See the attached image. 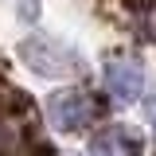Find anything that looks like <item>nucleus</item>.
Segmentation results:
<instances>
[{
    "mask_svg": "<svg viewBox=\"0 0 156 156\" xmlns=\"http://www.w3.org/2000/svg\"><path fill=\"white\" fill-rule=\"evenodd\" d=\"M105 90L121 101H136L144 94V62L133 55H117L105 62Z\"/></svg>",
    "mask_w": 156,
    "mask_h": 156,
    "instance_id": "20e7f679",
    "label": "nucleus"
},
{
    "mask_svg": "<svg viewBox=\"0 0 156 156\" xmlns=\"http://www.w3.org/2000/svg\"><path fill=\"white\" fill-rule=\"evenodd\" d=\"M86 156H144V136L133 125H105L90 136Z\"/></svg>",
    "mask_w": 156,
    "mask_h": 156,
    "instance_id": "7ed1b4c3",
    "label": "nucleus"
},
{
    "mask_svg": "<svg viewBox=\"0 0 156 156\" xmlns=\"http://www.w3.org/2000/svg\"><path fill=\"white\" fill-rule=\"evenodd\" d=\"M144 31H148V35L156 39V4L148 8V16H144Z\"/></svg>",
    "mask_w": 156,
    "mask_h": 156,
    "instance_id": "39448f33",
    "label": "nucleus"
},
{
    "mask_svg": "<svg viewBox=\"0 0 156 156\" xmlns=\"http://www.w3.org/2000/svg\"><path fill=\"white\" fill-rule=\"evenodd\" d=\"M20 58L31 66V70H39V74L47 78H66L78 70V55L74 51H66L62 43H55V39L47 35H31L20 43Z\"/></svg>",
    "mask_w": 156,
    "mask_h": 156,
    "instance_id": "f03ea898",
    "label": "nucleus"
},
{
    "mask_svg": "<svg viewBox=\"0 0 156 156\" xmlns=\"http://www.w3.org/2000/svg\"><path fill=\"white\" fill-rule=\"evenodd\" d=\"M47 121L58 133H86L90 125L101 121V101L82 86H66L47 98Z\"/></svg>",
    "mask_w": 156,
    "mask_h": 156,
    "instance_id": "f257e3e1",
    "label": "nucleus"
},
{
    "mask_svg": "<svg viewBox=\"0 0 156 156\" xmlns=\"http://www.w3.org/2000/svg\"><path fill=\"white\" fill-rule=\"evenodd\" d=\"M43 156H55V152H43Z\"/></svg>",
    "mask_w": 156,
    "mask_h": 156,
    "instance_id": "423d86ee",
    "label": "nucleus"
}]
</instances>
